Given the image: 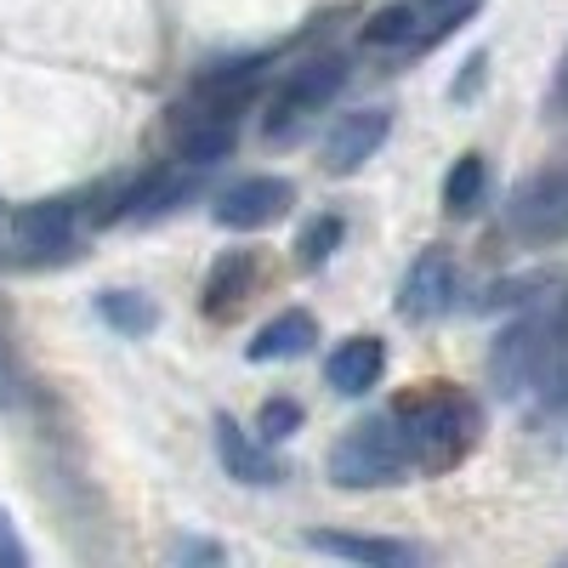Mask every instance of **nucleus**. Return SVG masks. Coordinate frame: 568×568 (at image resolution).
I'll use <instances>...</instances> for the list:
<instances>
[{
	"instance_id": "nucleus-1",
	"label": "nucleus",
	"mask_w": 568,
	"mask_h": 568,
	"mask_svg": "<svg viewBox=\"0 0 568 568\" xmlns=\"http://www.w3.org/2000/svg\"><path fill=\"white\" fill-rule=\"evenodd\" d=\"M393 420L404 426V444H409L415 466H426V471L455 466L478 444V404L449 382H420L415 393H404L393 404Z\"/></svg>"
},
{
	"instance_id": "nucleus-2",
	"label": "nucleus",
	"mask_w": 568,
	"mask_h": 568,
	"mask_svg": "<svg viewBox=\"0 0 568 568\" xmlns=\"http://www.w3.org/2000/svg\"><path fill=\"white\" fill-rule=\"evenodd\" d=\"M489 375L500 398H524L535 387L562 393L568 382V313H529L489 347Z\"/></svg>"
},
{
	"instance_id": "nucleus-3",
	"label": "nucleus",
	"mask_w": 568,
	"mask_h": 568,
	"mask_svg": "<svg viewBox=\"0 0 568 568\" xmlns=\"http://www.w3.org/2000/svg\"><path fill=\"white\" fill-rule=\"evenodd\" d=\"M409 466H415V455H409V444H404V426L393 420V409L358 420L347 438L329 444V484H342V489H382V484H398Z\"/></svg>"
},
{
	"instance_id": "nucleus-4",
	"label": "nucleus",
	"mask_w": 568,
	"mask_h": 568,
	"mask_svg": "<svg viewBox=\"0 0 568 568\" xmlns=\"http://www.w3.org/2000/svg\"><path fill=\"white\" fill-rule=\"evenodd\" d=\"M506 216L524 240H562L568 233V154H557L551 165L517 182Z\"/></svg>"
},
{
	"instance_id": "nucleus-5",
	"label": "nucleus",
	"mask_w": 568,
	"mask_h": 568,
	"mask_svg": "<svg viewBox=\"0 0 568 568\" xmlns=\"http://www.w3.org/2000/svg\"><path fill=\"white\" fill-rule=\"evenodd\" d=\"M342 80H347V63H342V58H313V63H302L291 80L278 85V98H273V109H267V136H284L291 125H302L313 109H324V103L342 91Z\"/></svg>"
},
{
	"instance_id": "nucleus-6",
	"label": "nucleus",
	"mask_w": 568,
	"mask_h": 568,
	"mask_svg": "<svg viewBox=\"0 0 568 568\" xmlns=\"http://www.w3.org/2000/svg\"><path fill=\"white\" fill-rule=\"evenodd\" d=\"M284 211H291V182L284 176H245V182H233L227 194L216 200V222L233 227V233L273 227Z\"/></svg>"
},
{
	"instance_id": "nucleus-7",
	"label": "nucleus",
	"mask_w": 568,
	"mask_h": 568,
	"mask_svg": "<svg viewBox=\"0 0 568 568\" xmlns=\"http://www.w3.org/2000/svg\"><path fill=\"white\" fill-rule=\"evenodd\" d=\"M387 131H393L387 109H353L347 120H336V131L324 136V171H329V176L358 171V165L387 142Z\"/></svg>"
},
{
	"instance_id": "nucleus-8",
	"label": "nucleus",
	"mask_w": 568,
	"mask_h": 568,
	"mask_svg": "<svg viewBox=\"0 0 568 568\" xmlns=\"http://www.w3.org/2000/svg\"><path fill=\"white\" fill-rule=\"evenodd\" d=\"M455 296V262L444 251H420L415 267L404 273V291H398V313L404 318H438Z\"/></svg>"
},
{
	"instance_id": "nucleus-9",
	"label": "nucleus",
	"mask_w": 568,
	"mask_h": 568,
	"mask_svg": "<svg viewBox=\"0 0 568 568\" xmlns=\"http://www.w3.org/2000/svg\"><path fill=\"white\" fill-rule=\"evenodd\" d=\"M382 369H387V347L375 336H353V342H342L336 353H329L324 382H329V393H342V398H364L375 382H382Z\"/></svg>"
},
{
	"instance_id": "nucleus-10",
	"label": "nucleus",
	"mask_w": 568,
	"mask_h": 568,
	"mask_svg": "<svg viewBox=\"0 0 568 568\" xmlns=\"http://www.w3.org/2000/svg\"><path fill=\"white\" fill-rule=\"evenodd\" d=\"M313 342H318V318H313V313H302V307H291V313H278V318H267V324L256 329V342L245 347V358H251V364L302 358Z\"/></svg>"
},
{
	"instance_id": "nucleus-11",
	"label": "nucleus",
	"mask_w": 568,
	"mask_h": 568,
	"mask_svg": "<svg viewBox=\"0 0 568 568\" xmlns=\"http://www.w3.org/2000/svg\"><path fill=\"white\" fill-rule=\"evenodd\" d=\"M216 449H222V466H227V478H240V484H278V460L262 455L245 433H240V420L233 415H216Z\"/></svg>"
},
{
	"instance_id": "nucleus-12",
	"label": "nucleus",
	"mask_w": 568,
	"mask_h": 568,
	"mask_svg": "<svg viewBox=\"0 0 568 568\" xmlns=\"http://www.w3.org/2000/svg\"><path fill=\"white\" fill-rule=\"evenodd\" d=\"M313 551H329V557H347V562H369V568H393V562H415L420 551L404 546V540H375V535H336V529H318L307 535Z\"/></svg>"
},
{
	"instance_id": "nucleus-13",
	"label": "nucleus",
	"mask_w": 568,
	"mask_h": 568,
	"mask_svg": "<svg viewBox=\"0 0 568 568\" xmlns=\"http://www.w3.org/2000/svg\"><path fill=\"white\" fill-rule=\"evenodd\" d=\"M251 284H256V251H227V256L211 267V278H205L200 307L222 318V313H233V307L251 296Z\"/></svg>"
},
{
	"instance_id": "nucleus-14",
	"label": "nucleus",
	"mask_w": 568,
	"mask_h": 568,
	"mask_svg": "<svg viewBox=\"0 0 568 568\" xmlns=\"http://www.w3.org/2000/svg\"><path fill=\"white\" fill-rule=\"evenodd\" d=\"M18 233L29 251H63L74 240V200H45V205H29L18 216Z\"/></svg>"
},
{
	"instance_id": "nucleus-15",
	"label": "nucleus",
	"mask_w": 568,
	"mask_h": 568,
	"mask_svg": "<svg viewBox=\"0 0 568 568\" xmlns=\"http://www.w3.org/2000/svg\"><path fill=\"white\" fill-rule=\"evenodd\" d=\"M227 149H233V114H216V120L200 114V120H187L182 136H176V154L187 165H216Z\"/></svg>"
},
{
	"instance_id": "nucleus-16",
	"label": "nucleus",
	"mask_w": 568,
	"mask_h": 568,
	"mask_svg": "<svg viewBox=\"0 0 568 568\" xmlns=\"http://www.w3.org/2000/svg\"><path fill=\"white\" fill-rule=\"evenodd\" d=\"M484 187H489V165H484V154H460L455 171H449V182H444V205H449L455 216H466V211H478V205H484Z\"/></svg>"
},
{
	"instance_id": "nucleus-17",
	"label": "nucleus",
	"mask_w": 568,
	"mask_h": 568,
	"mask_svg": "<svg viewBox=\"0 0 568 568\" xmlns=\"http://www.w3.org/2000/svg\"><path fill=\"white\" fill-rule=\"evenodd\" d=\"M98 313H103V324H114L120 336H149L154 329V302L149 296H136V291H103L98 296Z\"/></svg>"
},
{
	"instance_id": "nucleus-18",
	"label": "nucleus",
	"mask_w": 568,
	"mask_h": 568,
	"mask_svg": "<svg viewBox=\"0 0 568 568\" xmlns=\"http://www.w3.org/2000/svg\"><path fill=\"white\" fill-rule=\"evenodd\" d=\"M336 245H342V222H336V216H318V222H307V227H302V240H296V262H302V267H324Z\"/></svg>"
},
{
	"instance_id": "nucleus-19",
	"label": "nucleus",
	"mask_w": 568,
	"mask_h": 568,
	"mask_svg": "<svg viewBox=\"0 0 568 568\" xmlns=\"http://www.w3.org/2000/svg\"><path fill=\"white\" fill-rule=\"evenodd\" d=\"M415 40V12L409 7H382L364 23V45H404Z\"/></svg>"
},
{
	"instance_id": "nucleus-20",
	"label": "nucleus",
	"mask_w": 568,
	"mask_h": 568,
	"mask_svg": "<svg viewBox=\"0 0 568 568\" xmlns=\"http://www.w3.org/2000/svg\"><path fill=\"white\" fill-rule=\"evenodd\" d=\"M256 433H262V444H284L291 433H302V404H291V398H267V404L256 409Z\"/></svg>"
},
{
	"instance_id": "nucleus-21",
	"label": "nucleus",
	"mask_w": 568,
	"mask_h": 568,
	"mask_svg": "<svg viewBox=\"0 0 568 568\" xmlns=\"http://www.w3.org/2000/svg\"><path fill=\"white\" fill-rule=\"evenodd\" d=\"M18 404H23V369H18L12 342L0 336V409H18Z\"/></svg>"
},
{
	"instance_id": "nucleus-22",
	"label": "nucleus",
	"mask_w": 568,
	"mask_h": 568,
	"mask_svg": "<svg viewBox=\"0 0 568 568\" xmlns=\"http://www.w3.org/2000/svg\"><path fill=\"white\" fill-rule=\"evenodd\" d=\"M23 562H29V551H23V540L12 529V517L0 511V568H23Z\"/></svg>"
},
{
	"instance_id": "nucleus-23",
	"label": "nucleus",
	"mask_w": 568,
	"mask_h": 568,
	"mask_svg": "<svg viewBox=\"0 0 568 568\" xmlns=\"http://www.w3.org/2000/svg\"><path fill=\"white\" fill-rule=\"evenodd\" d=\"M478 80H484V58H471L466 74H460V85H455V98H471V85H478Z\"/></svg>"
}]
</instances>
